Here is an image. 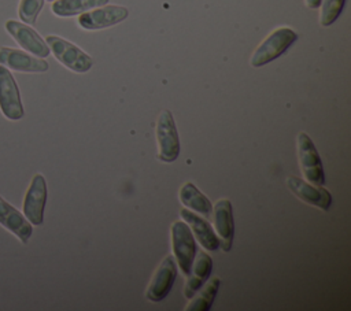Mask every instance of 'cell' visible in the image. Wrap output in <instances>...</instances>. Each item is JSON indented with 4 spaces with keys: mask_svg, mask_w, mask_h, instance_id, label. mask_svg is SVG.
<instances>
[{
    "mask_svg": "<svg viewBox=\"0 0 351 311\" xmlns=\"http://www.w3.org/2000/svg\"><path fill=\"white\" fill-rule=\"evenodd\" d=\"M296 40L298 34L291 27H277L256 47L250 60L251 66L262 67L273 62L274 59L280 58Z\"/></svg>",
    "mask_w": 351,
    "mask_h": 311,
    "instance_id": "1",
    "label": "cell"
},
{
    "mask_svg": "<svg viewBox=\"0 0 351 311\" xmlns=\"http://www.w3.org/2000/svg\"><path fill=\"white\" fill-rule=\"evenodd\" d=\"M296 149H298L299 164L306 181L314 185H324L325 174H324L322 162L311 137L306 132L298 133Z\"/></svg>",
    "mask_w": 351,
    "mask_h": 311,
    "instance_id": "4",
    "label": "cell"
},
{
    "mask_svg": "<svg viewBox=\"0 0 351 311\" xmlns=\"http://www.w3.org/2000/svg\"><path fill=\"white\" fill-rule=\"evenodd\" d=\"M47 203V181L43 174L33 175L23 200V215L26 219L38 226L44 219V208Z\"/></svg>",
    "mask_w": 351,
    "mask_h": 311,
    "instance_id": "7",
    "label": "cell"
},
{
    "mask_svg": "<svg viewBox=\"0 0 351 311\" xmlns=\"http://www.w3.org/2000/svg\"><path fill=\"white\" fill-rule=\"evenodd\" d=\"M219 285H221V279L218 277H213L207 279L202 285V288L191 297L189 304L184 310L185 311H208L219 289Z\"/></svg>",
    "mask_w": 351,
    "mask_h": 311,
    "instance_id": "18",
    "label": "cell"
},
{
    "mask_svg": "<svg viewBox=\"0 0 351 311\" xmlns=\"http://www.w3.org/2000/svg\"><path fill=\"white\" fill-rule=\"evenodd\" d=\"M177 277V267L174 258L171 255H167L163 258V260L159 263L158 269L155 270L147 289H145V297L149 301H160L163 300L171 290L173 284Z\"/></svg>",
    "mask_w": 351,
    "mask_h": 311,
    "instance_id": "9",
    "label": "cell"
},
{
    "mask_svg": "<svg viewBox=\"0 0 351 311\" xmlns=\"http://www.w3.org/2000/svg\"><path fill=\"white\" fill-rule=\"evenodd\" d=\"M48 1H55V0H48Z\"/></svg>",
    "mask_w": 351,
    "mask_h": 311,
    "instance_id": "23",
    "label": "cell"
},
{
    "mask_svg": "<svg viewBox=\"0 0 351 311\" xmlns=\"http://www.w3.org/2000/svg\"><path fill=\"white\" fill-rule=\"evenodd\" d=\"M180 215L184 219V222L189 226L195 240H197L204 249L217 251L219 248L218 236L215 234L211 223L207 219L199 216L197 214L192 212L188 208H181Z\"/></svg>",
    "mask_w": 351,
    "mask_h": 311,
    "instance_id": "14",
    "label": "cell"
},
{
    "mask_svg": "<svg viewBox=\"0 0 351 311\" xmlns=\"http://www.w3.org/2000/svg\"><path fill=\"white\" fill-rule=\"evenodd\" d=\"M171 233V249L173 258L184 275H186L192 267L193 259L196 256L197 248L195 237L189 229V226L182 221H176L170 229Z\"/></svg>",
    "mask_w": 351,
    "mask_h": 311,
    "instance_id": "5",
    "label": "cell"
},
{
    "mask_svg": "<svg viewBox=\"0 0 351 311\" xmlns=\"http://www.w3.org/2000/svg\"><path fill=\"white\" fill-rule=\"evenodd\" d=\"M211 270L213 259L208 256V253H206L204 251L196 252L192 267L189 273L185 275L186 282L184 286V296L186 299H191L202 288V285L208 279Z\"/></svg>",
    "mask_w": 351,
    "mask_h": 311,
    "instance_id": "16",
    "label": "cell"
},
{
    "mask_svg": "<svg viewBox=\"0 0 351 311\" xmlns=\"http://www.w3.org/2000/svg\"><path fill=\"white\" fill-rule=\"evenodd\" d=\"M287 185L289 190L296 195L304 203L314 206L322 211H328L332 206V195L322 185L310 184L296 175L287 177Z\"/></svg>",
    "mask_w": 351,
    "mask_h": 311,
    "instance_id": "11",
    "label": "cell"
},
{
    "mask_svg": "<svg viewBox=\"0 0 351 311\" xmlns=\"http://www.w3.org/2000/svg\"><path fill=\"white\" fill-rule=\"evenodd\" d=\"M0 110L11 121H18L25 114L18 84L3 64H0Z\"/></svg>",
    "mask_w": 351,
    "mask_h": 311,
    "instance_id": "6",
    "label": "cell"
},
{
    "mask_svg": "<svg viewBox=\"0 0 351 311\" xmlns=\"http://www.w3.org/2000/svg\"><path fill=\"white\" fill-rule=\"evenodd\" d=\"M107 3L108 0H55L51 10L58 16H74Z\"/></svg>",
    "mask_w": 351,
    "mask_h": 311,
    "instance_id": "19",
    "label": "cell"
},
{
    "mask_svg": "<svg viewBox=\"0 0 351 311\" xmlns=\"http://www.w3.org/2000/svg\"><path fill=\"white\" fill-rule=\"evenodd\" d=\"M178 199L182 206H185V208L199 212L203 216H210L213 212V204L208 197L189 181L181 185L178 190Z\"/></svg>",
    "mask_w": 351,
    "mask_h": 311,
    "instance_id": "17",
    "label": "cell"
},
{
    "mask_svg": "<svg viewBox=\"0 0 351 311\" xmlns=\"http://www.w3.org/2000/svg\"><path fill=\"white\" fill-rule=\"evenodd\" d=\"M214 227L215 234L219 240V247L223 252L232 249V242L234 237V222H233V210L232 203L228 199H219L213 206Z\"/></svg>",
    "mask_w": 351,
    "mask_h": 311,
    "instance_id": "12",
    "label": "cell"
},
{
    "mask_svg": "<svg viewBox=\"0 0 351 311\" xmlns=\"http://www.w3.org/2000/svg\"><path fill=\"white\" fill-rule=\"evenodd\" d=\"M128 15L129 11L123 5H101L80 14L78 25L85 30H100L125 21Z\"/></svg>",
    "mask_w": 351,
    "mask_h": 311,
    "instance_id": "8",
    "label": "cell"
},
{
    "mask_svg": "<svg viewBox=\"0 0 351 311\" xmlns=\"http://www.w3.org/2000/svg\"><path fill=\"white\" fill-rule=\"evenodd\" d=\"M155 136L158 142V159L165 163L174 162L180 155V140L174 118L169 110H163L158 115Z\"/></svg>",
    "mask_w": 351,
    "mask_h": 311,
    "instance_id": "3",
    "label": "cell"
},
{
    "mask_svg": "<svg viewBox=\"0 0 351 311\" xmlns=\"http://www.w3.org/2000/svg\"><path fill=\"white\" fill-rule=\"evenodd\" d=\"M45 42L48 44L53 56L67 69L74 73H86L92 69L93 60L85 53L81 48L74 45L73 42L59 37L49 34L45 37Z\"/></svg>",
    "mask_w": 351,
    "mask_h": 311,
    "instance_id": "2",
    "label": "cell"
},
{
    "mask_svg": "<svg viewBox=\"0 0 351 311\" xmlns=\"http://www.w3.org/2000/svg\"><path fill=\"white\" fill-rule=\"evenodd\" d=\"M0 225L15 234L23 244H27L32 237L33 227L32 223L22 215L14 206L5 201L0 196Z\"/></svg>",
    "mask_w": 351,
    "mask_h": 311,
    "instance_id": "15",
    "label": "cell"
},
{
    "mask_svg": "<svg viewBox=\"0 0 351 311\" xmlns=\"http://www.w3.org/2000/svg\"><path fill=\"white\" fill-rule=\"evenodd\" d=\"M319 23L322 26H330L341 14L346 0H322L321 1Z\"/></svg>",
    "mask_w": 351,
    "mask_h": 311,
    "instance_id": "20",
    "label": "cell"
},
{
    "mask_svg": "<svg viewBox=\"0 0 351 311\" xmlns=\"http://www.w3.org/2000/svg\"><path fill=\"white\" fill-rule=\"evenodd\" d=\"M5 30L8 34L27 52L37 58H47L51 52L45 40L29 25L10 19L5 22Z\"/></svg>",
    "mask_w": 351,
    "mask_h": 311,
    "instance_id": "10",
    "label": "cell"
},
{
    "mask_svg": "<svg viewBox=\"0 0 351 311\" xmlns=\"http://www.w3.org/2000/svg\"><path fill=\"white\" fill-rule=\"evenodd\" d=\"M321 1H322V0H304L306 5H307L308 8H311V10L318 8V7L321 5Z\"/></svg>",
    "mask_w": 351,
    "mask_h": 311,
    "instance_id": "22",
    "label": "cell"
},
{
    "mask_svg": "<svg viewBox=\"0 0 351 311\" xmlns=\"http://www.w3.org/2000/svg\"><path fill=\"white\" fill-rule=\"evenodd\" d=\"M45 0H21L18 14L23 23L34 25Z\"/></svg>",
    "mask_w": 351,
    "mask_h": 311,
    "instance_id": "21",
    "label": "cell"
},
{
    "mask_svg": "<svg viewBox=\"0 0 351 311\" xmlns=\"http://www.w3.org/2000/svg\"><path fill=\"white\" fill-rule=\"evenodd\" d=\"M0 64L22 73H45L49 67L44 59L10 47H0Z\"/></svg>",
    "mask_w": 351,
    "mask_h": 311,
    "instance_id": "13",
    "label": "cell"
}]
</instances>
